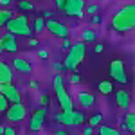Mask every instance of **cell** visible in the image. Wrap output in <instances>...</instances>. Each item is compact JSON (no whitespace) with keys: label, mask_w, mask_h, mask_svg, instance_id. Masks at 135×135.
Returning a JSON list of instances; mask_svg holds the SVG:
<instances>
[{"label":"cell","mask_w":135,"mask_h":135,"mask_svg":"<svg viewBox=\"0 0 135 135\" xmlns=\"http://www.w3.org/2000/svg\"><path fill=\"white\" fill-rule=\"evenodd\" d=\"M112 27L119 32H128L135 27V6H123L112 15Z\"/></svg>","instance_id":"1"},{"label":"cell","mask_w":135,"mask_h":135,"mask_svg":"<svg viewBox=\"0 0 135 135\" xmlns=\"http://www.w3.org/2000/svg\"><path fill=\"white\" fill-rule=\"evenodd\" d=\"M85 54H86V43H83V42L72 43V47L69 49V54H67L65 61L61 63L63 70L78 72V67H79V63L85 60Z\"/></svg>","instance_id":"2"},{"label":"cell","mask_w":135,"mask_h":135,"mask_svg":"<svg viewBox=\"0 0 135 135\" xmlns=\"http://www.w3.org/2000/svg\"><path fill=\"white\" fill-rule=\"evenodd\" d=\"M52 88H54V94H56V97H58V103L61 106V110L63 112H72L74 110V101H72V97H70V94L67 92V88H65L61 74H56V76H54V79H52Z\"/></svg>","instance_id":"3"},{"label":"cell","mask_w":135,"mask_h":135,"mask_svg":"<svg viewBox=\"0 0 135 135\" xmlns=\"http://www.w3.org/2000/svg\"><path fill=\"white\" fill-rule=\"evenodd\" d=\"M6 29L7 32L15 34V36H31V25L25 15H18V16H13L7 23H6Z\"/></svg>","instance_id":"4"},{"label":"cell","mask_w":135,"mask_h":135,"mask_svg":"<svg viewBox=\"0 0 135 135\" xmlns=\"http://www.w3.org/2000/svg\"><path fill=\"white\" fill-rule=\"evenodd\" d=\"M56 121L63 126H81L85 123V114L79 110H72V112H61L56 115Z\"/></svg>","instance_id":"5"},{"label":"cell","mask_w":135,"mask_h":135,"mask_svg":"<svg viewBox=\"0 0 135 135\" xmlns=\"http://www.w3.org/2000/svg\"><path fill=\"white\" fill-rule=\"evenodd\" d=\"M85 0H65V6H63V13L67 16H72V18H83L85 16Z\"/></svg>","instance_id":"6"},{"label":"cell","mask_w":135,"mask_h":135,"mask_svg":"<svg viewBox=\"0 0 135 135\" xmlns=\"http://www.w3.org/2000/svg\"><path fill=\"white\" fill-rule=\"evenodd\" d=\"M45 29L51 32L52 36H56V38H61V40L69 38V25L60 20H54V18L45 20Z\"/></svg>","instance_id":"7"},{"label":"cell","mask_w":135,"mask_h":135,"mask_svg":"<svg viewBox=\"0 0 135 135\" xmlns=\"http://www.w3.org/2000/svg\"><path fill=\"white\" fill-rule=\"evenodd\" d=\"M29 115L27 112V106L22 103H15V104H9V108H7V112H6V117H7V121L11 123H20L23 121L25 117Z\"/></svg>","instance_id":"8"},{"label":"cell","mask_w":135,"mask_h":135,"mask_svg":"<svg viewBox=\"0 0 135 135\" xmlns=\"http://www.w3.org/2000/svg\"><path fill=\"white\" fill-rule=\"evenodd\" d=\"M110 76L112 79L117 83H128V76H126V69H124V61L123 60H114L110 63Z\"/></svg>","instance_id":"9"},{"label":"cell","mask_w":135,"mask_h":135,"mask_svg":"<svg viewBox=\"0 0 135 135\" xmlns=\"http://www.w3.org/2000/svg\"><path fill=\"white\" fill-rule=\"evenodd\" d=\"M0 94L9 101L11 104L15 103H22V95H20V90L15 86L13 83H2L0 85Z\"/></svg>","instance_id":"10"},{"label":"cell","mask_w":135,"mask_h":135,"mask_svg":"<svg viewBox=\"0 0 135 135\" xmlns=\"http://www.w3.org/2000/svg\"><path fill=\"white\" fill-rule=\"evenodd\" d=\"M45 115L47 112L43 110V108H38V110H34L29 117V130L31 132H40L45 124Z\"/></svg>","instance_id":"11"},{"label":"cell","mask_w":135,"mask_h":135,"mask_svg":"<svg viewBox=\"0 0 135 135\" xmlns=\"http://www.w3.org/2000/svg\"><path fill=\"white\" fill-rule=\"evenodd\" d=\"M15 51H16V36L6 31L0 36V52H15Z\"/></svg>","instance_id":"12"},{"label":"cell","mask_w":135,"mask_h":135,"mask_svg":"<svg viewBox=\"0 0 135 135\" xmlns=\"http://www.w3.org/2000/svg\"><path fill=\"white\" fill-rule=\"evenodd\" d=\"M11 69H15L16 72H20V74H29V72H32L34 65H32L27 58H23V56H16V58L13 60V67H11Z\"/></svg>","instance_id":"13"},{"label":"cell","mask_w":135,"mask_h":135,"mask_svg":"<svg viewBox=\"0 0 135 135\" xmlns=\"http://www.w3.org/2000/svg\"><path fill=\"white\" fill-rule=\"evenodd\" d=\"M78 103H79L81 108H92L94 104H95V95L90 94V92H79Z\"/></svg>","instance_id":"14"},{"label":"cell","mask_w":135,"mask_h":135,"mask_svg":"<svg viewBox=\"0 0 135 135\" xmlns=\"http://www.w3.org/2000/svg\"><path fill=\"white\" fill-rule=\"evenodd\" d=\"M115 103H117L119 108L128 110V108H130V92H126V90H119V92H115Z\"/></svg>","instance_id":"15"},{"label":"cell","mask_w":135,"mask_h":135,"mask_svg":"<svg viewBox=\"0 0 135 135\" xmlns=\"http://www.w3.org/2000/svg\"><path fill=\"white\" fill-rule=\"evenodd\" d=\"M13 81V69L7 63L0 61V85L2 83H11Z\"/></svg>","instance_id":"16"},{"label":"cell","mask_w":135,"mask_h":135,"mask_svg":"<svg viewBox=\"0 0 135 135\" xmlns=\"http://www.w3.org/2000/svg\"><path fill=\"white\" fill-rule=\"evenodd\" d=\"M123 130L135 132V114H133V112H126L124 121H123Z\"/></svg>","instance_id":"17"},{"label":"cell","mask_w":135,"mask_h":135,"mask_svg":"<svg viewBox=\"0 0 135 135\" xmlns=\"http://www.w3.org/2000/svg\"><path fill=\"white\" fill-rule=\"evenodd\" d=\"M97 90H99L101 94H104V95H108V94L114 92V83H112V81H108V79L99 81V83H97Z\"/></svg>","instance_id":"18"},{"label":"cell","mask_w":135,"mask_h":135,"mask_svg":"<svg viewBox=\"0 0 135 135\" xmlns=\"http://www.w3.org/2000/svg\"><path fill=\"white\" fill-rule=\"evenodd\" d=\"M81 38H83V43H92V42H95L97 40V34H95V31L94 29H83L81 31Z\"/></svg>","instance_id":"19"},{"label":"cell","mask_w":135,"mask_h":135,"mask_svg":"<svg viewBox=\"0 0 135 135\" xmlns=\"http://www.w3.org/2000/svg\"><path fill=\"white\" fill-rule=\"evenodd\" d=\"M13 16H15V11L13 9H0V27H4Z\"/></svg>","instance_id":"20"},{"label":"cell","mask_w":135,"mask_h":135,"mask_svg":"<svg viewBox=\"0 0 135 135\" xmlns=\"http://www.w3.org/2000/svg\"><path fill=\"white\" fill-rule=\"evenodd\" d=\"M99 135H121V132L108 124H99Z\"/></svg>","instance_id":"21"},{"label":"cell","mask_w":135,"mask_h":135,"mask_svg":"<svg viewBox=\"0 0 135 135\" xmlns=\"http://www.w3.org/2000/svg\"><path fill=\"white\" fill-rule=\"evenodd\" d=\"M43 31H45V20H43L42 16L34 18V32L40 34V32H43Z\"/></svg>","instance_id":"22"},{"label":"cell","mask_w":135,"mask_h":135,"mask_svg":"<svg viewBox=\"0 0 135 135\" xmlns=\"http://www.w3.org/2000/svg\"><path fill=\"white\" fill-rule=\"evenodd\" d=\"M38 103H40V106H42L43 110L49 108V104H51V97H49V94H40V95H38Z\"/></svg>","instance_id":"23"},{"label":"cell","mask_w":135,"mask_h":135,"mask_svg":"<svg viewBox=\"0 0 135 135\" xmlns=\"http://www.w3.org/2000/svg\"><path fill=\"white\" fill-rule=\"evenodd\" d=\"M101 121H103V115H101V114H94L92 117L88 119V126H90V128L99 126V124H101Z\"/></svg>","instance_id":"24"},{"label":"cell","mask_w":135,"mask_h":135,"mask_svg":"<svg viewBox=\"0 0 135 135\" xmlns=\"http://www.w3.org/2000/svg\"><path fill=\"white\" fill-rule=\"evenodd\" d=\"M18 7L22 11H34V4H32L31 0H20L18 2Z\"/></svg>","instance_id":"25"},{"label":"cell","mask_w":135,"mask_h":135,"mask_svg":"<svg viewBox=\"0 0 135 135\" xmlns=\"http://www.w3.org/2000/svg\"><path fill=\"white\" fill-rule=\"evenodd\" d=\"M97 4H88V6H85V15H97Z\"/></svg>","instance_id":"26"},{"label":"cell","mask_w":135,"mask_h":135,"mask_svg":"<svg viewBox=\"0 0 135 135\" xmlns=\"http://www.w3.org/2000/svg\"><path fill=\"white\" fill-rule=\"evenodd\" d=\"M7 108H9V101L0 94V114H4V112H7Z\"/></svg>","instance_id":"27"},{"label":"cell","mask_w":135,"mask_h":135,"mask_svg":"<svg viewBox=\"0 0 135 135\" xmlns=\"http://www.w3.org/2000/svg\"><path fill=\"white\" fill-rule=\"evenodd\" d=\"M70 83L72 85H79L81 83V76H79L78 72H72L70 74Z\"/></svg>","instance_id":"28"},{"label":"cell","mask_w":135,"mask_h":135,"mask_svg":"<svg viewBox=\"0 0 135 135\" xmlns=\"http://www.w3.org/2000/svg\"><path fill=\"white\" fill-rule=\"evenodd\" d=\"M49 56H51V54H49V51H45V49H40V51H38V58H40V60H49Z\"/></svg>","instance_id":"29"},{"label":"cell","mask_w":135,"mask_h":135,"mask_svg":"<svg viewBox=\"0 0 135 135\" xmlns=\"http://www.w3.org/2000/svg\"><path fill=\"white\" fill-rule=\"evenodd\" d=\"M61 47L65 49V51H69V49L72 47V42H70V38H63V42H61Z\"/></svg>","instance_id":"30"},{"label":"cell","mask_w":135,"mask_h":135,"mask_svg":"<svg viewBox=\"0 0 135 135\" xmlns=\"http://www.w3.org/2000/svg\"><path fill=\"white\" fill-rule=\"evenodd\" d=\"M27 86H29V88H31V90H36V88H38V86H40V83H38V81H36V79H31V81H29V83H27Z\"/></svg>","instance_id":"31"},{"label":"cell","mask_w":135,"mask_h":135,"mask_svg":"<svg viewBox=\"0 0 135 135\" xmlns=\"http://www.w3.org/2000/svg\"><path fill=\"white\" fill-rule=\"evenodd\" d=\"M42 18H43V20H51V18H52V11H49V9H47V11H43Z\"/></svg>","instance_id":"32"},{"label":"cell","mask_w":135,"mask_h":135,"mask_svg":"<svg viewBox=\"0 0 135 135\" xmlns=\"http://www.w3.org/2000/svg\"><path fill=\"white\" fill-rule=\"evenodd\" d=\"M54 4H56V9L61 11V9H63V6H65V0H54Z\"/></svg>","instance_id":"33"},{"label":"cell","mask_w":135,"mask_h":135,"mask_svg":"<svg viewBox=\"0 0 135 135\" xmlns=\"http://www.w3.org/2000/svg\"><path fill=\"white\" fill-rule=\"evenodd\" d=\"M38 40H36V38H31V40H27V45H29V47H38Z\"/></svg>","instance_id":"34"},{"label":"cell","mask_w":135,"mask_h":135,"mask_svg":"<svg viewBox=\"0 0 135 135\" xmlns=\"http://www.w3.org/2000/svg\"><path fill=\"white\" fill-rule=\"evenodd\" d=\"M4 135H16V133H15V130H13L11 126H6V128H4Z\"/></svg>","instance_id":"35"},{"label":"cell","mask_w":135,"mask_h":135,"mask_svg":"<svg viewBox=\"0 0 135 135\" xmlns=\"http://www.w3.org/2000/svg\"><path fill=\"white\" fill-rule=\"evenodd\" d=\"M83 135H94V128H90V126H85V128H83Z\"/></svg>","instance_id":"36"},{"label":"cell","mask_w":135,"mask_h":135,"mask_svg":"<svg viewBox=\"0 0 135 135\" xmlns=\"http://www.w3.org/2000/svg\"><path fill=\"white\" fill-rule=\"evenodd\" d=\"M52 67H54L56 74H60V70H63V65H61V63H58V61H54V65H52Z\"/></svg>","instance_id":"37"},{"label":"cell","mask_w":135,"mask_h":135,"mask_svg":"<svg viewBox=\"0 0 135 135\" xmlns=\"http://www.w3.org/2000/svg\"><path fill=\"white\" fill-rule=\"evenodd\" d=\"M103 49H104V45H103V43H97V45H95V52H101Z\"/></svg>","instance_id":"38"},{"label":"cell","mask_w":135,"mask_h":135,"mask_svg":"<svg viewBox=\"0 0 135 135\" xmlns=\"http://www.w3.org/2000/svg\"><path fill=\"white\" fill-rule=\"evenodd\" d=\"M13 4V0H0V6H9Z\"/></svg>","instance_id":"39"},{"label":"cell","mask_w":135,"mask_h":135,"mask_svg":"<svg viewBox=\"0 0 135 135\" xmlns=\"http://www.w3.org/2000/svg\"><path fill=\"white\" fill-rule=\"evenodd\" d=\"M92 22H94V23H99V22H101V16H97V15H94Z\"/></svg>","instance_id":"40"},{"label":"cell","mask_w":135,"mask_h":135,"mask_svg":"<svg viewBox=\"0 0 135 135\" xmlns=\"http://www.w3.org/2000/svg\"><path fill=\"white\" fill-rule=\"evenodd\" d=\"M54 135H67V132H65V130H56Z\"/></svg>","instance_id":"41"},{"label":"cell","mask_w":135,"mask_h":135,"mask_svg":"<svg viewBox=\"0 0 135 135\" xmlns=\"http://www.w3.org/2000/svg\"><path fill=\"white\" fill-rule=\"evenodd\" d=\"M4 128H6V126H4V124H0V135H4Z\"/></svg>","instance_id":"42"}]
</instances>
